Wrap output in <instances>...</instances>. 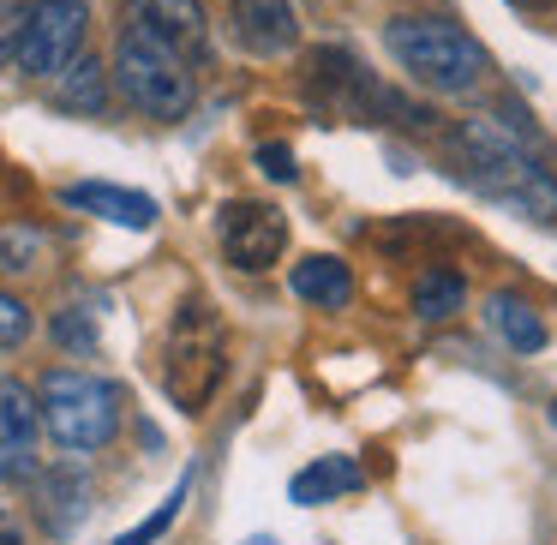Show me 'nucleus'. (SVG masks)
<instances>
[{
  "label": "nucleus",
  "mask_w": 557,
  "mask_h": 545,
  "mask_svg": "<svg viewBox=\"0 0 557 545\" xmlns=\"http://www.w3.org/2000/svg\"><path fill=\"white\" fill-rule=\"evenodd\" d=\"M449 174L497 210H516L528 222H557V174L540 162V150L521 145L492 114L461 121L449 133Z\"/></svg>",
  "instance_id": "f257e3e1"
},
{
  "label": "nucleus",
  "mask_w": 557,
  "mask_h": 545,
  "mask_svg": "<svg viewBox=\"0 0 557 545\" xmlns=\"http://www.w3.org/2000/svg\"><path fill=\"white\" fill-rule=\"evenodd\" d=\"M384 49L401 73L432 97H473L492 78V54L468 25L437 13H401L384 25Z\"/></svg>",
  "instance_id": "f03ea898"
},
{
  "label": "nucleus",
  "mask_w": 557,
  "mask_h": 545,
  "mask_svg": "<svg viewBox=\"0 0 557 545\" xmlns=\"http://www.w3.org/2000/svg\"><path fill=\"white\" fill-rule=\"evenodd\" d=\"M114 85H121V97L133 102L138 114H150V121H181V114H193V102H198L193 61L174 54L169 42L150 37V30L133 25V18H126L121 42H114Z\"/></svg>",
  "instance_id": "7ed1b4c3"
},
{
  "label": "nucleus",
  "mask_w": 557,
  "mask_h": 545,
  "mask_svg": "<svg viewBox=\"0 0 557 545\" xmlns=\"http://www.w3.org/2000/svg\"><path fill=\"white\" fill-rule=\"evenodd\" d=\"M222 354H228L222 318L205 300H186L169 324V342H162V389H169V401L181 413L210 408V396L222 384Z\"/></svg>",
  "instance_id": "20e7f679"
},
{
  "label": "nucleus",
  "mask_w": 557,
  "mask_h": 545,
  "mask_svg": "<svg viewBox=\"0 0 557 545\" xmlns=\"http://www.w3.org/2000/svg\"><path fill=\"white\" fill-rule=\"evenodd\" d=\"M37 413H42V425H49V437L61 449H102L121 432V389H114L109 377L54 366L37 384Z\"/></svg>",
  "instance_id": "39448f33"
},
{
  "label": "nucleus",
  "mask_w": 557,
  "mask_h": 545,
  "mask_svg": "<svg viewBox=\"0 0 557 545\" xmlns=\"http://www.w3.org/2000/svg\"><path fill=\"white\" fill-rule=\"evenodd\" d=\"M85 30H90V0H30L18 66L30 78H54L73 54H85Z\"/></svg>",
  "instance_id": "423d86ee"
},
{
  "label": "nucleus",
  "mask_w": 557,
  "mask_h": 545,
  "mask_svg": "<svg viewBox=\"0 0 557 545\" xmlns=\"http://www.w3.org/2000/svg\"><path fill=\"white\" fill-rule=\"evenodd\" d=\"M216 234H222V252H228V264L246 270V276L270 270L282 252H288V216H282L276 205H252V198H240V205L222 210Z\"/></svg>",
  "instance_id": "0eeeda50"
},
{
  "label": "nucleus",
  "mask_w": 557,
  "mask_h": 545,
  "mask_svg": "<svg viewBox=\"0 0 557 545\" xmlns=\"http://www.w3.org/2000/svg\"><path fill=\"white\" fill-rule=\"evenodd\" d=\"M37 432L42 413L30 384L18 377H0V480H37Z\"/></svg>",
  "instance_id": "6e6552de"
},
{
  "label": "nucleus",
  "mask_w": 557,
  "mask_h": 545,
  "mask_svg": "<svg viewBox=\"0 0 557 545\" xmlns=\"http://www.w3.org/2000/svg\"><path fill=\"white\" fill-rule=\"evenodd\" d=\"M228 30L246 54H258V61H282V54H294V42H300L294 0H234Z\"/></svg>",
  "instance_id": "1a4fd4ad"
},
{
  "label": "nucleus",
  "mask_w": 557,
  "mask_h": 545,
  "mask_svg": "<svg viewBox=\"0 0 557 545\" xmlns=\"http://www.w3.org/2000/svg\"><path fill=\"white\" fill-rule=\"evenodd\" d=\"M133 25H145L150 37H162L174 54H186L193 66L210 54V13H205V0H133Z\"/></svg>",
  "instance_id": "9d476101"
},
{
  "label": "nucleus",
  "mask_w": 557,
  "mask_h": 545,
  "mask_svg": "<svg viewBox=\"0 0 557 545\" xmlns=\"http://www.w3.org/2000/svg\"><path fill=\"white\" fill-rule=\"evenodd\" d=\"M61 205L85 210V216H102V222H114V228H133V234L157 228V198L126 193V186H109V181H78V186H66Z\"/></svg>",
  "instance_id": "9b49d317"
},
{
  "label": "nucleus",
  "mask_w": 557,
  "mask_h": 545,
  "mask_svg": "<svg viewBox=\"0 0 557 545\" xmlns=\"http://www.w3.org/2000/svg\"><path fill=\"white\" fill-rule=\"evenodd\" d=\"M37 516H42V528H49L54 540L78 533V521L90 516V480L78 468H49L37 480Z\"/></svg>",
  "instance_id": "f8f14e48"
},
{
  "label": "nucleus",
  "mask_w": 557,
  "mask_h": 545,
  "mask_svg": "<svg viewBox=\"0 0 557 545\" xmlns=\"http://www.w3.org/2000/svg\"><path fill=\"white\" fill-rule=\"evenodd\" d=\"M288 288L300 294L306 306H324V312H342V306L354 300V270L342 264V258H330V252H312V258H300V264H294Z\"/></svg>",
  "instance_id": "ddd939ff"
},
{
  "label": "nucleus",
  "mask_w": 557,
  "mask_h": 545,
  "mask_svg": "<svg viewBox=\"0 0 557 545\" xmlns=\"http://www.w3.org/2000/svg\"><path fill=\"white\" fill-rule=\"evenodd\" d=\"M366 485V468L354 456H318L312 468H300L294 473V485H288V497L300 509H318V504H330V497H348V492H360Z\"/></svg>",
  "instance_id": "4468645a"
},
{
  "label": "nucleus",
  "mask_w": 557,
  "mask_h": 545,
  "mask_svg": "<svg viewBox=\"0 0 557 545\" xmlns=\"http://www.w3.org/2000/svg\"><path fill=\"white\" fill-rule=\"evenodd\" d=\"M54 109L61 114H102L109 109V66L90 61V54H73L54 73Z\"/></svg>",
  "instance_id": "2eb2a0df"
},
{
  "label": "nucleus",
  "mask_w": 557,
  "mask_h": 545,
  "mask_svg": "<svg viewBox=\"0 0 557 545\" xmlns=\"http://www.w3.org/2000/svg\"><path fill=\"white\" fill-rule=\"evenodd\" d=\"M485 324H492L497 342H509V354H540L545 342H552L545 318L533 312L521 294H492V300H485Z\"/></svg>",
  "instance_id": "dca6fc26"
},
{
  "label": "nucleus",
  "mask_w": 557,
  "mask_h": 545,
  "mask_svg": "<svg viewBox=\"0 0 557 545\" xmlns=\"http://www.w3.org/2000/svg\"><path fill=\"white\" fill-rule=\"evenodd\" d=\"M461 300H468V282H461L456 270L432 264V270H420V276H413V312H420L425 324H444V318H456Z\"/></svg>",
  "instance_id": "f3484780"
},
{
  "label": "nucleus",
  "mask_w": 557,
  "mask_h": 545,
  "mask_svg": "<svg viewBox=\"0 0 557 545\" xmlns=\"http://www.w3.org/2000/svg\"><path fill=\"white\" fill-rule=\"evenodd\" d=\"M186 492H193V473H186V480L174 485L169 497H162V509H157V516H145V521H138V528H133V533H121V540H114V545H157L162 533H169L174 521H181V509H186Z\"/></svg>",
  "instance_id": "a211bd4d"
},
{
  "label": "nucleus",
  "mask_w": 557,
  "mask_h": 545,
  "mask_svg": "<svg viewBox=\"0 0 557 545\" xmlns=\"http://www.w3.org/2000/svg\"><path fill=\"white\" fill-rule=\"evenodd\" d=\"M25 25H30V0H0V73H7V66H18Z\"/></svg>",
  "instance_id": "6ab92c4d"
},
{
  "label": "nucleus",
  "mask_w": 557,
  "mask_h": 545,
  "mask_svg": "<svg viewBox=\"0 0 557 545\" xmlns=\"http://www.w3.org/2000/svg\"><path fill=\"white\" fill-rule=\"evenodd\" d=\"M54 342H61V348H78V354L97 348V324H90L85 306H66V312L54 318Z\"/></svg>",
  "instance_id": "aec40b11"
},
{
  "label": "nucleus",
  "mask_w": 557,
  "mask_h": 545,
  "mask_svg": "<svg viewBox=\"0 0 557 545\" xmlns=\"http://www.w3.org/2000/svg\"><path fill=\"white\" fill-rule=\"evenodd\" d=\"M25 336H30V306L0 288V354H13Z\"/></svg>",
  "instance_id": "412c9836"
},
{
  "label": "nucleus",
  "mask_w": 557,
  "mask_h": 545,
  "mask_svg": "<svg viewBox=\"0 0 557 545\" xmlns=\"http://www.w3.org/2000/svg\"><path fill=\"white\" fill-rule=\"evenodd\" d=\"M258 174H270V181L288 186L294 174H300V169H294V150L288 145H258Z\"/></svg>",
  "instance_id": "4be33fe9"
},
{
  "label": "nucleus",
  "mask_w": 557,
  "mask_h": 545,
  "mask_svg": "<svg viewBox=\"0 0 557 545\" xmlns=\"http://www.w3.org/2000/svg\"><path fill=\"white\" fill-rule=\"evenodd\" d=\"M509 7H521V13H545L552 0H509Z\"/></svg>",
  "instance_id": "5701e85b"
},
{
  "label": "nucleus",
  "mask_w": 557,
  "mask_h": 545,
  "mask_svg": "<svg viewBox=\"0 0 557 545\" xmlns=\"http://www.w3.org/2000/svg\"><path fill=\"white\" fill-rule=\"evenodd\" d=\"M246 545H276V533H252V540H246Z\"/></svg>",
  "instance_id": "b1692460"
},
{
  "label": "nucleus",
  "mask_w": 557,
  "mask_h": 545,
  "mask_svg": "<svg viewBox=\"0 0 557 545\" xmlns=\"http://www.w3.org/2000/svg\"><path fill=\"white\" fill-rule=\"evenodd\" d=\"M545 420H552V432H557V401H552V408H545Z\"/></svg>",
  "instance_id": "393cba45"
}]
</instances>
